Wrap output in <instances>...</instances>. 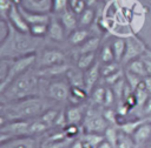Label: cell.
Returning a JSON list of instances; mask_svg holds the SVG:
<instances>
[{"mask_svg":"<svg viewBox=\"0 0 151 148\" xmlns=\"http://www.w3.org/2000/svg\"><path fill=\"white\" fill-rule=\"evenodd\" d=\"M48 108V99L38 95L1 105V123L12 120H27L39 117Z\"/></svg>","mask_w":151,"mask_h":148,"instance_id":"1","label":"cell"},{"mask_svg":"<svg viewBox=\"0 0 151 148\" xmlns=\"http://www.w3.org/2000/svg\"><path fill=\"white\" fill-rule=\"evenodd\" d=\"M40 92V76L37 72L27 70L26 73L15 78L9 82L4 90H1L2 103L13 102L31 96L38 95Z\"/></svg>","mask_w":151,"mask_h":148,"instance_id":"2","label":"cell"},{"mask_svg":"<svg viewBox=\"0 0 151 148\" xmlns=\"http://www.w3.org/2000/svg\"><path fill=\"white\" fill-rule=\"evenodd\" d=\"M42 39L45 38H37L29 33L19 32L12 27L7 39L0 43V55L1 58H18L37 53V48L41 45Z\"/></svg>","mask_w":151,"mask_h":148,"instance_id":"3","label":"cell"},{"mask_svg":"<svg viewBox=\"0 0 151 148\" xmlns=\"http://www.w3.org/2000/svg\"><path fill=\"white\" fill-rule=\"evenodd\" d=\"M9 59V65H8V72L2 82H0V92L6 88V86L12 82L15 78L19 75L26 73L37 62V53H31L26 54L18 58H8Z\"/></svg>","mask_w":151,"mask_h":148,"instance_id":"4","label":"cell"},{"mask_svg":"<svg viewBox=\"0 0 151 148\" xmlns=\"http://www.w3.org/2000/svg\"><path fill=\"white\" fill-rule=\"evenodd\" d=\"M0 134H1V141L18 136H34L33 119L6 121L1 123Z\"/></svg>","mask_w":151,"mask_h":148,"instance_id":"5","label":"cell"},{"mask_svg":"<svg viewBox=\"0 0 151 148\" xmlns=\"http://www.w3.org/2000/svg\"><path fill=\"white\" fill-rule=\"evenodd\" d=\"M44 81L46 82V86L42 87L40 83V90L44 89L45 97H47L51 101H55V102L68 101L71 86L67 82V80L50 79L48 81H46V79H44Z\"/></svg>","mask_w":151,"mask_h":148,"instance_id":"6","label":"cell"},{"mask_svg":"<svg viewBox=\"0 0 151 148\" xmlns=\"http://www.w3.org/2000/svg\"><path fill=\"white\" fill-rule=\"evenodd\" d=\"M81 123L85 133L104 134L106 128L110 126L104 114L94 108H88L87 110H85V116Z\"/></svg>","mask_w":151,"mask_h":148,"instance_id":"7","label":"cell"},{"mask_svg":"<svg viewBox=\"0 0 151 148\" xmlns=\"http://www.w3.org/2000/svg\"><path fill=\"white\" fill-rule=\"evenodd\" d=\"M126 40V49H125V54L122 59V65H126L130 61H132L133 59L137 58H142L147 49L146 43L136 34H131L129 36L125 38Z\"/></svg>","mask_w":151,"mask_h":148,"instance_id":"8","label":"cell"},{"mask_svg":"<svg viewBox=\"0 0 151 148\" xmlns=\"http://www.w3.org/2000/svg\"><path fill=\"white\" fill-rule=\"evenodd\" d=\"M65 54L58 49V48H45L40 53H37V62L38 68H44V67H50L54 65H60L65 63Z\"/></svg>","mask_w":151,"mask_h":148,"instance_id":"9","label":"cell"},{"mask_svg":"<svg viewBox=\"0 0 151 148\" xmlns=\"http://www.w3.org/2000/svg\"><path fill=\"white\" fill-rule=\"evenodd\" d=\"M0 148H40L35 136H18L1 141Z\"/></svg>","mask_w":151,"mask_h":148,"instance_id":"10","label":"cell"},{"mask_svg":"<svg viewBox=\"0 0 151 148\" xmlns=\"http://www.w3.org/2000/svg\"><path fill=\"white\" fill-rule=\"evenodd\" d=\"M11 26L13 28H15L17 31L19 32H24V33H29V25L28 22L26 21V19L24 18L21 11H20V7L18 4H14L12 9L9 11L8 13V16L6 19Z\"/></svg>","mask_w":151,"mask_h":148,"instance_id":"11","label":"cell"},{"mask_svg":"<svg viewBox=\"0 0 151 148\" xmlns=\"http://www.w3.org/2000/svg\"><path fill=\"white\" fill-rule=\"evenodd\" d=\"M65 33L66 29L64 25L61 23L58 15L53 14L51 15V20L48 22V31H47V38L55 42H61L65 40Z\"/></svg>","mask_w":151,"mask_h":148,"instance_id":"12","label":"cell"},{"mask_svg":"<svg viewBox=\"0 0 151 148\" xmlns=\"http://www.w3.org/2000/svg\"><path fill=\"white\" fill-rule=\"evenodd\" d=\"M101 73H100V62L99 60L92 65L90 68L84 70V83H85V89L91 93V90L97 86L98 80L100 79Z\"/></svg>","mask_w":151,"mask_h":148,"instance_id":"13","label":"cell"},{"mask_svg":"<svg viewBox=\"0 0 151 148\" xmlns=\"http://www.w3.org/2000/svg\"><path fill=\"white\" fill-rule=\"evenodd\" d=\"M70 67L71 66L65 62V63L54 65V66H50V67L38 68L37 73L41 79H55L60 75H65Z\"/></svg>","mask_w":151,"mask_h":148,"instance_id":"14","label":"cell"},{"mask_svg":"<svg viewBox=\"0 0 151 148\" xmlns=\"http://www.w3.org/2000/svg\"><path fill=\"white\" fill-rule=\"evenodd\" d=\"M19 5L28 11L52 13V0H20Z\"/></svg>","mask_w":151,"mask_h":148,"instance_id":"15","label":"cell"},{"mask_svg":"<svg viewBox=\"0 0 151 148\" xmlns=\"http://www.w3.org/2000/svg\"><path fill=\"white\" fill-rule=\"evenodd\" d=\"M61 21V23L64 25L66 32L71 33L72 31H74L77 27H79V22H78V15L77 13L71 8H66L65 11H63L61 13L57 14Z\"/></svg>","mask_w":151,"mask_h":148,"instance_id":"16","label":"cell"},{"mask_svg":"<svg viewBox=\"0 0 151 148\" xmlns=\"http://www.w3.org/2000/svg\"><path fill=\"white\" fill-rule=\"evenodd\" d=\"M134 144L137 147L145 144L150 139H151V123L149 122H143L131 135Z\"/></svg>","mask_w":151,"mask_h":148,"instance_id":"17","label":"cell"},{"mask_svg":"<svg viewBox=\"0 0 151 148\" xmlns=\"http://www.w3.org/2000/svg\"><path fill=\"white\" fill-rule=\"evenodd\" d=\"M91 35H93V33L88 29V27H77L74 31H72L71 33H68L67 41L72 46H77L78 47L83 42H85Z\"/></svg>","mask_w":151,"mask_h":148,"instance_id":"18","label":"cell"},{"mask_svg":"<svg viewBox=\"0 0 151 148\" xmlns=\"http://www.w3.org/2000/svg\"><path fill=\"white\" fill-rule=\"evenodd\" d=\"M65 116L67 125H79L83 122L85 113L79 105H72L65 109Z\"/></svg>","mask_w":151,"mask_h":148,"instance_id":"19","label":"cell"},{"mask_svg":"<svg viewBox=\"0 0 151 148\" xmlns=\"http://www.w3.org/2000/svg\"><path fill=\"white\" fill-rule=\"evenodd\" d=\"M67 82L70 83V86L72 87H84L85 88V83H84V70L79 69L78 67H70L68 70L65 74Z\"/></svg>","mask_w":151,"mask_h":148,"instance_id":"20","label":"cell"},{"mask_svg":"<svg viewBox=\"0 0 151 148\" xmlns=\"http://www.w3.org/2000/svg\"><path fill=\"white\" fill-rule=\"evenodd\" d=\"M101 46V39L98 35H91L85 42H83L80 46H78V54L84 53H96Z\"/></svg>","mask_w":151,"mask_h":148,"instance_id":"21","label":"cell"},{"mask_svg":"<svg viewBox=\"0 0 151 148\" xmlns=\"http://www.w3.org/2000/svg\"><path fill=\"white\" fill-rule=\"evenodd\" d=\"M125 66H126V70L127 72H131V73H133V74H136V75H138L140 78L147 76V72H146V67H145L143 56L133 59L132 61H130Z\"/></svg>","mask_w":151,"mask_h":148,"instance_id":"22","label":"cell"},{"mask_svg":"<svg viewBox=\"0 0 151 148\" xmlns=\"http://www.w3.org/2000/svg\"><path fill=\"white\" fill-rule=\"evenodd\" d=\"M111 46L114 53V58L116 61L122 63V59L125 54V49H126V40L123 36H116L112 41H111Z\"/></svg>","mask_w":151,"mask_h":148,"instance_id":"23","label":"cell"},{"mask_svg":"<svg viewBox=\"0 0 151 148\" xmlns=\"http://www.w3.org/2000/svg\"><path fill=\"white\" fill-rule=\"evenodd\" d=\"M96 20V9L93 7H86L79 15L78 22L79 27H90Z\"/></svg>","mask_w":151,"mask_h":148,"instance_id":"24","label":"cell"},{"mask_svg":"<svg viewBox=\"0 0 151 148\" xmlns=\"http://www.w3.org/2000/svg\"><path fill=\"white\" fill-rule=\"evenodd\" d=\"M98 60L100 63H107L111 61H116L111 42L101 43V46L99 48V53H98Z\"/></svg>","mask_w":151,"mask_h":148,"instance_id":"25","label":"cell"},{"mask_svg":"<svg viewBox=\"0 0 151 148\" xmlns=\"http://www.w3.org/2000/svg\"><path fill=\"white\" fill-rule=\"evenodd\" d=\"M97 61H98V59L96 58V53H84V54H78L76 63L79 69L86 70L92 65H94Z\"/></svg>","mask_w":151,"mask_h":148,"instance_id":"26","label":"cell"},{"mask_svg":"<svg viewBox=\"0 0 151 148\" xmlns=\"http://www.w3.org/2000/svg\"><path fill=\"white\" fill-rule=\"evenodd\" d=\"M87 90L84 87H72L70 89V96H68V101L71 102V105H80L87 96Z\"/></svg>","mask_w":151,"mask_h":148,"instance_id":"27","label":"cell"},{"mask_svg":"<svg viewBox=\"0 0 151 148\" xmlns=\"http://www.w3.org/2000/svg\"><path fill=\"white\" fill-rule=\"evenodd\" d=\"M120 62L118 61H111L107 63H100V73H101V78H106L118 70H120Z\"/></svg>","mask_w":151,"mask_h":148,"instance_id":"28","label":"cell"},{"mask_svg":"<svg viewBox=\"0 0 151 148\" xmlns=\"http://www.w3.org/2000/svg\"><path fill=\"white\" fill-rule=\"evenodd\" d=\"M104 139H105L104 134H99V133H85L84 132V135H83L84 142L92 148L97 147Z\"/></svg>","mask_w":151,"mask_h":148,"instance_id":"29","label":"cell"},{"mask_svg":"<svg viewBox=\"0 0 151 148\" xmlns=\"http://www.w3.org/2000/svg\"><path fill=\"white\" fill-rule=\"evenodd\" d=\"M105 92H106V87H104V86H96L91 90V93H90L91 94V101H92V103L104 105Z\"/></svg>","mask_w":151,"mask_h":148,"instance_id":"30","label":"cell"},{"mask_svg":"<svg viewBox=\"0 0 151 148\" xmlns=\"http://www.w3.org/2000/svg\"><path fill=\"white\" fill-rule=\"evenodd\" d=\"M48 31V23H33L29 25V34L37 38H46Z\"/></svg>","mask_w":151,"mask_h":148,"instance_id":"31","label":"cell"},{"mask_svg":"<svg viewBox=\"0 0 151 148\" xmlns=\"http://www.w3.org/2000/svg\"><path fill=\"white\" fill-rule=\"evenodd\" d=\"M59 110H57V109H53V108H48L45 113H42L39 117L50 127V126H54V122H55V120H57V117H58V115H59Z\"/></svg>","mask_w":151,"mask_h":148,"instance_id":"32","label":"cell"},{"mask_svg":"<svg viewBox=\"0 0 151 148\" xmlns=\"http://www.w3.org/2000/svg\"><path fill=\"white\" fill-rule=\"evenodd\" d=\"M136 144L132 140V137L125 133H119L117 143L114 148H133Z\"/></svg>","mask_w":151,"mask_h":148,"instance_id":"33","label":"cell"},{"mask_svg":"<svg viewBox=\"0 0 151 148\" xmlns=\"http://www.w3.org/2000/svg\"><path fill=\"white\" fill-rule=\"evenodd\" d=\"M143 123V120H133V121H129V122H125L123 125H120V129L123 130V133L127 134V135H132L134 133V130Z\"/></svg>","mask_w":151,"mask_h":148,"instance_id":"34","label":"cell"},{"mask_svg":"<svg viewBox=\"0 0 151 148\" xmlns=\"http://www.w3.org/2000/svg\"><path fill=\"white\" fill-rule=\"evenodd\" d=\"M144 78H140V76H138V75H136V74H133V73H131V72H125V80H126V82H127V85L134 90L138 86H139V83L142 82V80H143Z\"/></svg>","mask_w":151,"mask_h":148,"instance_id":"35","label":"cell"},{"mask_svg":"<svg viewBox=\"0 0 151 148\" xmlns=\"http://www.w3.org/2000/svg\"><path fill=\"white\" fill-rule=\"evenodd\" d=\"M70 7V0H52V13L59 14Z\"/></svg>","mask_w":151,"mask_h":148,"instance_id":"36","label":"cell"},{"mask_svg":"<svg viewBox=\"0 0 151 148\" xmlns=\"http://www.w3.org/2000/svg\"><path fill=\"white\" fill-rule=\"evenodd\" d=\"M104 136H105V139H106V140L113 146V148H114V147H116V143H117V140H118V136H119L118 130H117L116 128L109 126V127L106 128L105 133H104Z\"/></svg>","mask_w":151,"mask_h":148,"instance_id":"37","label":"cell"},{"mask_svg":"<svg viewBox=\"0 0 151 148\" xmlns=\"http://www.w3.org/2000/svg\"><path fill=\"white\" fill-rule=\"evenodd\" d=\"M15 2L13 0H0V14L1 19H7L9 11L12 9Z\"/></svg>","mask_w":151,"mask_h":148,"instance_id":"38","label":"cell"},{"mask_svg":"<svg viewBox=\"0 0 151 148\" xmlns=\"http://www.w3.org/2000/svg\"><path fill=\"white\" fill-rule=\"evenodd\" d=\"M103 79L109 86H113L114 83H117L119 80L123 79V72L120 69V70H118V72H116V73H113V74H111V75H109L106 78H103Z\"/></svg>","mask_w":151,"mask_h":148,"instance_id":"39","label":"cell"},{"mask_svg":"<svg viewBox=\"0 0 151 148\" xmlns=\"http://www.w3.org/2000/svg\"><path fill=\"white\" fill-rule=\"evenodd\" d=\"M114 92L112 88H109L106 87V92H105V99H104V105L105 107H111L114 102Z\"/></svg>","mask_w":151,"mask_h":148,"instance_id":"40","label":"cell"},{"mask_svg":"<svg viewBox=\"0 0 151 148\" xmlns=\"http://www.w3.org/2000/svg\"><path fill=\"white\" fill-rule=\"evenodd\" d=\"M70 148H87V144L84 142L83 139H77L70 144Z\"/></svg>","mask_w":151,"mask_h":148,"instance_id":"41","label":"cell"},{"mask_svg":"<svg viewBox=\"0 0 151 148\" xmlns=\"http://www.w3.org/2000/svg\"><path fill=\"white\" fill-rule=\"evenodd\" d=\"M143 60H144V63H145V67H146V72H147V75L151 76V58H149L147 55H143Z\"/></svg>","mask_w":151,"mask_h":148,"instance_id":"42","label":"cell"},{"mask_svg":"<svg viewBox=\"0 0 151 148\" xmlns=\"http://www.w3.org/2000/svg\"><path fill=\"white\" fill-rule=\"evenodd\" d=\"M143 112H144V114H146V115H151V97H149L147 100H146V102L143 105Z\"/></svg>","mask_w":151,"mask_h":148,"instance_id":"43","label":"cell"},{"mask_svg":"<svg viewBox=\"0 0 151 148\" xmlns=\"http://www.w3.org/2000/svg\"><path fill=\"white\" fill-rule=\"evenodd\" d=\"M143 81H144V85H145L146 90L149 92V94H151V76H150V75L145 76V78L143 79Z\"/></svg>","mask_w":151,"mask_h":148,"instance_id":"44","label":"cell"},{"mask_svg":"<svg viewBox=\"0 0 151 148\" xmlns=\"http://www.w3.org/2000/svg\"><path fill=\"white\" fill-rule=\"evenodd\" d=\"M94 148H113V146H112L106 139H104V140H103L97 147H94Z\"/></svg>","mask_w":151,"mask_h":148,"instance_id":"45","label":"cell"},{"mask_svg":"<svg viewBox=\"0 0 151 148\" xmlns=\"http://www.w3.org/2000/svg\"><path fill=\"white\" fill-rule=\"evenodd\" d=\"M85 2H86V5H87V7H94V6L97 5L98 0H85Z\"/></svg>","mask_w":151,"mask_h":148,"instance_id":"46","label":"cell"},{"mask_svg":"<svg viewBox=\"0 0 151 148\" xmlns=\"http://www.w3.org/2000/svg\"><path fill=\"white\" fill-rule=\"evenodd\" d=\"M145 55H147L149 58H151V48H149V47H147V49H146V53H145Z\"/></svg>","mask_w":151,"mask_h":148,"instance_id":"47","label":"cell"},{"mask_svg":"<svg viewBox=\"0 0 151 148\" xmlns=\"http://www.w3.org/2000/svg\"><path fill=\"white\" fill-rule=\"evenodd\" d=\"M146 148H151V146H149V147H146Z\"/></svg>","mask_w":151,"mask_h":148,"instance_id":"48","label":"cell"}]
</instances>
